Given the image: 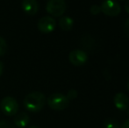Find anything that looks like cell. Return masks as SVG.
Returning a JSON list of instances; mask_svg holds the SVG:
<instances>
[{
    "label": "cell",
    "instance_id": "cell-1",
    "mask_svg": "<svg viewBox=\"0 0 129 128\" xmlns=\"http://www.w3.org/2000/svg\"><path fill=\"white\" fill-rule=\"evenodd\" d=\"M46 97L41 91H33L25 97L23 104L27 111L31 112H37L41 111L45 105Z\"/></svg>",
    "mask_w": 129,
    "mask_h": 128
},
{
    "label": "cell",
    "instance_id": "cell-2",
    "mask_svg": "<svg viewBox=\"0 0 129 128\" xmlns=\"http://www.w3.org/2000/svg\"><path fill=\"white\" fill-rule=\"evenodd\" d=\"M48 104L53 110L61 111L68 107L70 104V100L61 93H53L48 97Z\"/></svg>",
    "mask_w": 129,
    "mask_h": 128
},
{
    "label": "cell",
    "instance_id": "cell-3",
    "mask_svg": "<svg viewBox=\"0 0 129 128\" xmlns=\"http://www.w3.org/2000/svg\"><path fill=\"white\" fill-rule=\"evenodd\" d=\"M0 108L5 115L13 116L18 112L19 103L13 97L7 96L2 98L1 102H0Z\"/></svg>",
    "mask_w": 129,
    "mask_h": 128
},
{
    "label": "cell",
    "instance_id": "cell-4",
    "mask_svg": "<svg viewBox=\"0 0 129 128\" xmlns=\"http://www.w3.org/2000/svg\"><path fill=\"white\" fill-rule=\"evenodd\" d=\"M66 2L64 0H49L46 5L48 12L56 17L61 16L66 11Z\"/></svg>",
    "mask_w": 129,
    "mask_h": 128
},
{
    "label": "cell",
    "instance_id": "cell-5",
    "mask_svg": "<svg viewBox=\"0 0 129 128\" xmlns=\"http://www.w3.org/2000/svg\"><path fill=\"white\" fill-rule=\"evenodd\" d=\"M100 7L101 12H103L105 15L111 16V17L119 15L121 12V6L117 1H111V0L104 1L101 4Z\"/></svg>",
    "mask_w": 129,
    "mask_h": 128
},
{
    "label": "cell",
    "instance_id": "cell-6",
    "mask_svg": "<svg viewBox=\"0 0 129 128\" xmlns=\"http://www.w3.org/2000/svg\"><path fill=\"white\" fill-rule=\"evenodd\" d=\"M38 28L42 32H50L55 28L56 21L51 16H43L38 21Z\"/></svg>",
    "mask_w": 129,
    "mask_h": 128
},
{
    "label": "cell",
    "instance_id": "cell-7",
    "mask_svg": "<svg viewBox=\"0 0 129 128\" xmlns=\"http://www.w3.org/2000/svg\"><path fill=\"white\" fill-rule=\"evenodd\" d=\"M69 60L75 66H82L87 62L88 55L84 51L80 49H75L69 55Z\"/></svg>",
    "mask_w": 129,
    "mask_h": 128
},
{
    "label": "cell",
    "instance_id": "cell-8",
    "mask_svg": "<svg viewBox=\"0 0 129 128\" xmlns=\"http://www.w3.org/2000/svg\"><path fill=\"white\" fill-rule=\"evenodd\" d=\"M114 104L120 111H125L129 107V98L125 93L119 92L114 96Z\"/></svg>",
    "mask_w": 129,
    "mask_h": 128
},
{
    "label": "cell",
    "instance_id": "cell-9",
    "mask_svg": "<svg viewBox=\"0 0 129 128\" xmlns=\"http://www.w3.org/2000/svg\"><path fill=\"white\" fill-rule=\"evenodd\" d=\"M21 6L26 13L34 15L39 10V3L36 0H23L21 2Z\"/></svg>",
    "mask_w": 129,
    "mask_h": 128
},
{
    "label": "cell",
    "instance_id": "cell-10",
    "mask_svg": "<svg viewBox=\"0 0 129 128\" xmlns=\"http://www.w3.org/2000/svg\"><path fill=\"white\" fill-rule=\"evenodd\" d=\"M29 121H30V117L26 112L18 113L14 118V124L16 125V126L20 128L26 127L29 124Z\"/></svg>",
    "mask_w": 129,
    "mask_h": 128
},
{
    "label": "cell",
    "instance_id": "cell-11",
    "mask_svg": "<svg viewBox=\"0 0 129 128\" xmlns=\"http://www.w3.org/2000/svg\"><path fill=\"white\" fill-rule=\"evenodd\" d=\"M74 25V20L69 16H63L59 19V26L64 31H70L72 29Z\"/></svg>",
    "mask_w": 129,
    "mask_h": 128
},
{
    "label": "cell",
    "instance_id": "cell-12",
    "mask_svg": "<svg viewBox=\"0 0 129 128\" xmlns=\"http://www.w3.org/2000/svg\"><path fill=\"white\" fill-rule=\"evenodd\" d=\"M105 128H119V122L116 121L115 119H112V118H110V119H106L104 123Z\"/></svg>",
    "mask_w": 129,
    "mask_h": 128
},
{
    "label": "cell",
    "instance_id": "cell-13",
    "mask_svg": "<svg viewBox=\"0 0 129 128\" xmlns=\"http://www.w3.org/2000/svg\"><path fill=\"white\" fill-rule=\"evenodd\" d=\"M7 51V43L6 40L2 36H0V55H3Z\"/></svg>",
    "mask_w": 129,
    "mask_h": 128
},
{
    "label": "cell",
    "instance_id": "cell-14",
    "mask_svg": "<svg viewBox=\"0 0 129 128\" xmlns=\"http://www.w3.org/2000/svg\"><path fill=\"white\" fill-rule=\"evenodd\" d=\"M0 128H15V125L5 119L0 120Z\"/></svg>",
    "mask_w": 129,
    "mask_h": 128
},
{
    "label": "cell",
    "instance_id": "cell-15",
    "mask_svg": "<svg viewBox=\"0 0 129 128\" xmlns=\"http://www.w3.org/2000/svg\"><path fill=\"white\" fill-rule=\"evenodd\" d=\"M90 12L92 15H98V14H99V12H101L100 5H91V7H90Z\"/></svg>",
    "mask_w": 129,
    "mask_h": 128
},
{
    "label": "cell",
    "instance_id": "cell-16",
    "mask_svg": "<svg viewBox=\"0 0 129 128\" xmlns=\"http://www.w3.org/2000/svg\"><path fill=\"white\" fill-rule=\"evenodd\" d=\"M66 97H67V98H68L69 100H72V99L77 98V91H76V90H74V89L70 90V91H68V94H67Z\"/></svg>",
    "mask_w": 129,
    "mask_h": 128
},
{
    "label": "cell",
    "instance_id": "cell-17",
    "mask_svg": "<svg viewBox=\"0 0 129 128\" xmlns=\"http://www.w3.org/2000/svg\"><path fill=\"white\" fill-rule=\"evenodd\" d=\"M124 32L126 36L129 38V19H126V21L125 22L124 25Z\"/></svg>",
    "mask_w": 129,
    "mask_h": 128
},
{
    "label": "cell",
    "instance_id": "cell-18",
    "mask_svg": "<svg viewBox=\"0 0 129 128\" xmlns=\"http://www.w3.org/2000/svg\"><path fill=\"white\" fill-rule=\"evenodd\" d=\"M120 128H129V118L126 119V121L122 124V125H121Z\"/></svg>",
    "mask_w": 129,
    "mask_h": 128
},
{
    "label": "cell",
    "instance_id": "cell-19",
    "mask_svg": "<svg viewBox=\"0 0 129 128\" xmlns=\"http://www.w3.org/2000/svg\"><path fill=\"white\" fill-rule=\"evenodd\" d=\"M124 7H125V10L127 12V13H129V0H127V1L125 2Z\"/></svg>",
    "mask_w": 129,
    "mask_h": 128
},
{
    "label": "cell",
    "instance_id": "cell-20",
    "mask_svg": "<svg viewBox=\"0 0 129 128\" xmlns=\"http://www.w3.org/2000/svg\"><path fill=\"white\" fill-rule=\"evenodd\" d=\"M3 68H4V64H3V62L0 61V75H1L2 72H3Z\"/></svg>",
    "mask_w": 129,
    "mask_h": 128
},
{
    "label": "cell",
    "instance_id": "cell-21",
    "mask_svg": "<svg viewBox=\"0 0 129 128\" xmlns=\"http://www.w3.org/2000/svg\"><path fill=\"white\" fill-rule=\"evenodd\" d=\"M29 128H40V127L37 126V125H32V126H30Z\"/></svg>",
    "mask_w": 129,
    "mask_h": 128
},
{
    "label": "cell",
    "instance_id": "cell-22",
    "mask_svg": "<svg viewBox=\"0 0 129 128\" xmlns=\"http://www.w3.org/2000/svg\"><path fill=\"white\" fill-rule=\"evenodd\" d=\"M127 88H128V91H129V80H128V82H127Z\"/></svg>",
    "mask_w": 129,
    "mask_h": 128
},
{
    "label": "cell",
    "instance_id": "cell-23",
    "mask_svg": "<svg viewBox=\"0 0 129 128\" xmlns=\"http://www.w3.org/2000/svg\"><path fill=\"white\" fill-rule=\"evenodd\" d=\"M128 115H129V111H128Z\"/></svg>",
    "mask_w": 129,
    "mask_h": 128
}]
</instances>
